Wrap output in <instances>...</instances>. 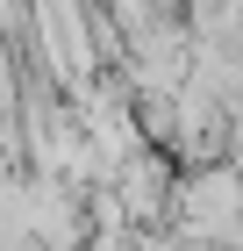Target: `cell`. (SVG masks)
Instances as JSON below:
<instances>
[{
	"instance_id": "6da1fadb",
	"label": "cell",
	"mask_w": 243,
	"mask_h": 251,
	"mask_svg": "<svg viewBox=\"0 0 243 251\" xmlns=\"http://www.w3.org/2000/svg\"><path fill=\"white\" fill-rule=\"evenodd\" d=\"M236 208H243V187H236V173H200L186 187V223H193V237H207V230H229L236 223Z\"/></svg>"
}]
</instances>
